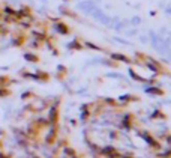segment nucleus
Instances as JSON below:
<instances>
[{
	"instance_id": "f03ea898",
	"label": "nucleus",
	"mask_w": 171,
	"mask_h": 158,
	"mask_svg": "<svg viewBox=\"0 0 171 158\" xmlns=\"http://www.w3.org/2000/svg\"><path fill=\"white\" fill-rule=\"evenodd\" d=\"M146 92L147 93H152V95H161L162 93V91H161V89H158V87H147Z\"/></svg>"
},
{
	"instance_id": "39448f33",
	"label": "nucleus",
	"mask_w": 171,
	"mask_h": 158,
	"mask_svg": "<svg viewBox=\"0 0 171 158\" xmlns=\"http://www.w3.org/2000/svg\"><path fill=\"white\" fill-rule=\"evenodd\" d=\"M113 57H114V59H119V60H122V62H128V59H126V57H123L122 54H113Z\"/></svg>"
},
{
	"instance_id": "7ed1b4c3",
	"label": "nucleus",
	"mask_w": 171,
	"mask_h": 158,
	"mask_svg": "<svg viewBox=\"0 0 171 158\" xmlns=\"http://www.w3.org/2000/svg\"><path fill=\"white\" fill-rule=\"evenodd\" d=\"M56 29L59 30V33H62V35L68 33V27H66V26H63V24H56Z\"/></svg>"
},
{
	"instance_id": "20e7f679",
	"label": "nucleus",
	"mask_w": 171,
	"mask_h": 158,
	"mask_svg": "<svg viewBox=\"0 0 171 158\" xmlns=\"http://www.w3.org/2000/svg\"><path fill=\"white\" fill-rule=\"evenodd\" d=\"M107 77H111V78H123V75H122V74H117V72H108L107 74Z\"/></svg>"
},
{
	"instance_id": "0eeeda50",
	"label": "nucleus",
	"mask_w": 171,
	"mask_h": 158,
	"mask_svg": "<svg viewBox=\"0 0 171 158\" xmlns=\"http://www.w3.org/2000/svg\"><path fill=\"white\" fill-rule=\"evenodd\" d=\"M129 74H131V75H132V77H134V78H135V80H140V81H143V78H141V77H140V75H137V74H135V72H134V71H132V69H131V71H129Z\"/></svg>"
},
{
	"instance_id": "423d86ee",
	"label": "nucleus",
	"mask_w": 171,
	"mask_h": 158,
	"mask_svg": "<svg viewBox=\"0 0 171 158\" xmlns=\"http://www.w3.org/2000/svg\"><path fill=\"white\" fill-rule=\"evenodd\" d=\"M131 23H132L134 26H137V24H140V23H141V18H140V17H134Z\"/></svg>"
},
{
	"instance_id": "6e6552de",
	"label": "nucleus",
	"mask_w": 171,
	"mask_h": 158,
	"mask_svg": "<svg viewBox=\"0 0 171 158\" xmlns=\"http://www.w3.org/2000/svg\"><path fill=\"white\" fill-rule=\"evenodd\" d=\"M134 35H135V30H129V32H128V36H134Z\"/></svg>"
},
{
	"instance_id": "f257e3e1",
	"label": "nucleus",
	"mask_w": 171,
	"mask_h": 158,
	"mask_svg": "<svg viewBox=\"0 0 171 158\" xmlns=\"http://www.w3.org/2000/svg\"><path fill=\"white\" fill-rule=\"evenodd\" d=\"M78 8L81 9L83 12H85L87 15H90V14H92L93 11H95L96 8H98V6H96V5L92 2V0H85V2H81V3L78 5Z\"/></svg>"
}]
</instances>
